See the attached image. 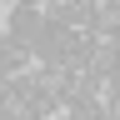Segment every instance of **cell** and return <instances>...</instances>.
Segmentation results:
<instances>
[{"label": "cell", "instance_id": "obj_1", "mask_svg": "<svg viewBox=\"0 0 120 120\" xmlns=\"http://www.w3.org/2000/svg\"><path fill=\"white\" fill-rule=\"evenodd\" d=\"M45 30H50V20H45V10H35V5H10V15H5V40H15V45H35Z\"/></svg>", "mask_w": 120, "mask_h": 120}, {"label": "cell", "instance_id": "obj_2", "mask_svg": "<svg viewBox=\"0 0 120 120\" xmlns=\"http://www.w3.org/2000/svg\"><path fill=\"white\" fill-rule=\"evenodd\" d=\"M115 55H120V40L115 35H95L90 40V60H85V70H90V80H115Z\"/></svg>", "mask_w": 120, "mask_h": 120}, {"label": "cell", "instance_id": "obj_3", "mask_svg": "<svg viewBox=\"0 0 120 120\" xmlns=\"http://www.w3.org/2000/svg\"><path fill=\"white\" fill-rule=\"evenodd\" d=\"M10 5H35V10H45L50 0H10Z\"/></svg>", "mask_w": 120, "mask_h": 120}, {"label": "cell", "instance_id": "obj_4", "mask_svg": "<svg viewBox=\"0 0 120 120\" xmlns=\"http://www.w3.org/2000/svg\"><path fill=\"white\" fill-rule=\"evenodd\" d=\"M0 120H15V115H10V110H5V105H0Z\"/></svg>", "mask_w": 120, "mask_h": 120}, {"label": "cell", "instance_id": "obj_5", "mask_svg": "<svg viewBox=\"0 0 120 120\" xmlns=\"http://www.w3.org/2000/svg\"><path fill=\"white\" fill-rule=\"evenodd\" d=\"M5 85H10V80H0V100H5Z\"/></svg>", "mask_w": 120, "mask_h": 120}, {"label": "cell", "instance_id": "obj_6", "mask_svg": "<svg viewBox=\"0 0 120 120\" xmlns=\"http://www.w3.org/2000/svg\"><path fill=\"white\" fill-rule=\"evenodd\" d=\"M0 45H5V25H0Z\"/></svg>", "mask_w": 120, "mask_h": 120}]
</instances>
